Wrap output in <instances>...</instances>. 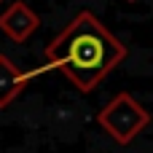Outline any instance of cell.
<instances>
[{"mask_svg":"<svg viewBox=\"0 0 153 153\" xmlns=\"http://www.w3.org/2000/svg\"><path fill=\"white\" fill-rule=\"evenodd\" d=\"M35 75H38V70L24 73V70H19L5 54H0V110L8 108V105L24 91V86H27Z\"/></svg>","mask_w":153,"mask_h":153,"instance_id":"obj_4","label":"cell"},{"mask_svg":"<svg viewBox=\"0 0 153 153\" xmlns=\"http://www.w3.org/2000/svg\"><path fill=\"white\" fill-rule=\"evenodd\" d=\"M124 59L126 46L91 11H81L46 46V67L59 70L81 91L97 89Z\"/></svg>","mask_w":153,"mask_h":153,"instance_id":"obj_1","label":"cell"},{"mask_svg":"<svg viewBox=\"0 0 153 153\" xmlns=\"http://www.w3.org/2000/svg\"><path fill=\"white\" fill-rule=\"evenodd\" d=\"M97 124L118 143V145H129L148 124H151V113L126 91L116 94L100 113H97Z\"/></svg>","mask_w":153,"mask_h":153,"instance_id":"obj_2","label":"cell"},{"mask_svg":"<svg viewBox=\"0 0 153 153\" xmlns=\"http://www.w3.org/2000/svg\"><path fill=\"white\" fill-rule=\"evenodd\" d=\"M40 24V16L22 0H13L3 13H0V30L8 40L13 43H24Z\"/></svg>","mask_w":153,"mask_h":153,"instance_id":"obj_3","label":"cell"}]
</instances>
